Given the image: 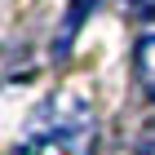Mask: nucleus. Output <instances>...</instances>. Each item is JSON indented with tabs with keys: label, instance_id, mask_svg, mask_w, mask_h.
Masks as SVG:
<instances>
[{
	"label": "nucleus",
	"instance_id": "nucleus-1",
	"mask_svg": "<svg viewBox=\"0 0 155 155\" xmlns=\"http://www.w3.org/2000/svg\"><path fill=\"white\" fill-rule=\"evenodd\" d=\"M93 142H97V124L89 97L58 93L31 115L13 155H93Z\"/></svg>",
	"mask_w": 155,
	"mask_h": 155
},
{
	"label": "nucleus",
	"instance_id": "nucleus-2",
	"mask_svg": "<svg viewBox=\"0 0 155 155\" xmlns=\"http://www.w3.org/2000/svg\"><path fill=\"white\" fill-rule=\"evenodd\" d=\"M93 5H97V0H71V5H67L62 27H58V36H53V58H58V62H67V49H71L75 31L84 27V18H89V9H93Z\"/></svg>",
	"mask_w": 155,
	"mask_h": 155
},
{
	"label": "nucleus",
	"instance_id": "nucleus-3",
	"mask_svg": "<svg viewBox=\"0 0 155 155\" xmlns=\"http://www.w3.org/2000/svg\"><path fill=\"white\" fill-rule=\"evenodd\" d=\"M133 67H137V80L142 89L155 97V18L146 22V31L137 36V49H133Z\"/></svg>",
	"mask_w": 155,
	"mask_h": 155
}]
</instances>
